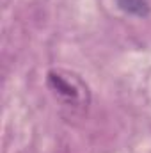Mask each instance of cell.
Listing matches in <instances>:
<instances>
[{
	"instance_id": "6da1fadb",
	"label": "cell",
	"mask_w": 151,
	"mask_h": 153,
	"mask_svg": "<svg viewBox=\"0 0 151 153\" xmlns=\"http://www.w3.org/2000/svg\"><path fill=\"white\" fill-rule=\"evenodd\" d=\"M48 85L50 89L68 105L84 107L89 102L87 85L80 80V76L62 70H52L48 73Z\"/></svg>"
},
{
	"instance_id": "7a4b0ae2",
	"label": "cell",
	"mask_w": 151,
	"mask_h": 153,
	"mask_svg": "<svg viewBox=\"0 0 151 153\" xmlns=\"http://www.w3.org/2000/svg\"><path fill=\"white\" fill-rule=\"evenodd\" d=\"M115 2H117L119 9H123L128 14H133L139 18H144L150 14V0H115Z\"/></svg>"
}]
</instances>
